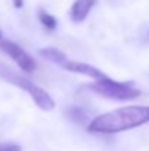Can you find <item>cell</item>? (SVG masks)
Segmentation results:
<instances>
[{"mask_svg": "<svg viewBox=\"0 0 149 151\" xmlns=\"http://www.w3.org/2000/svg\"><path fill=\"white\" fill-rule=\"evenodd\" d=\"M0 78L4 79V81H7V82H10V84H13V85H16V87H19V88H22L24 91H26L32 97L34 103L41 110L51 111L54 109L56 103H54V100L51 99V96H50L47 91H44L41 87H38L37 84H34L28 78H25V76L13 72L12 69H9L3 63H0Z\"/></svg>", "mask_w": 149, "mask_h": 151, "instance_id": "cell-2", "label": "cell"}, {"mask_svg": "<svg viewBox=\"0 0 149 151\" xmlns=\"http://www.w3.org/2000/svg\"><path fill=\"white\" fill-rule=\"evenodd\" d=\"M38 18H40V22H41L47 29H50V31L56 29V27H57V21H56V18H54L53 15H50L48 12H46V10H40Z\"/></svg>", "mask_w": 149, "mask_h": 151, "instance_id": "cell-8", "label": "cell"}, {"mask_svg": "<svg viewBox=\"0 0 149 151\" xmlns=\"http://www.w3.org/2000/svg\"><path fill=\"white\" fill-rule=\"evenodd\" d=\"M13 4H15V7L21 9V7H22V4H24V0H13Z\"/></svg>", "mask_w": 149, "mask_h": 151, "instance_id": "cell-10", "label": "cell"}, {"mask_svg": "<svg viewBox=\"0 0 149 151\" xmlns=\"http://www.w3.org/2000/svg\"><path fill=\"white\" fill-rule=\"evenodd\" d=\"M88 88H91L94 93L102 97L113 99V100H133L140 96V91L133 88L130 84L117 82L108 76L94 81L92 84L88 85Z\"/></svg>", "mask_w": 149, "mask_h": 151, "instance_id": "cell-3", "label": "cell"}, {"mask_svg": "<svg viewBox=\"0 0 149 151\" xmlns=\"http://www.w3.org/2000/svg\"><path fill=\"white\" fill-rule=\"evenodd\" d=\"M61 68H64L66 70H70L73 73H81V75H86V76H91L94 81L97 79H102L105 78L107 75H104L99 69H97L95 66L89 65V63H83V62H75V60H66Z\"/></svg>", "mask_w": 149, "mask_h": 151, "instance_id": "cell-5", "label": "cell"}, {"mask_svg": "<svg viewBox=\"0 0 149 151\" xmlns=\"http://www.w3.org/2000/svg\"><path fill=\"white\" fill-rule=\"evenodd\" d=\"M0 38H1V32H0Z\"/></svg>", "mask_w": 149, "mask_h": 151, "instance_id": "cell-11", "label": "cell"}, {"mask_svg": "<svg viewBox=\"0 0 149 151\" xmlns=\"http://www.w3.org/2000/svg\"><path fill=\"white\" fill-rule=\"evenodd\" d=\"M149 122V106H127L95 117L88 129L98 134H117Z\"/></svg>", "mask_w": 149, "mask_h": 151, "instance_id": "cell-1", "label": "cell"}, {"mask_svg": "<svg viewBox=\"0 0 149 151\" xmlns=\"http://www.w3.org/2000/svg\"><path fill=\"white\" fill-rule=\"evenodd\" d=\"M0 50L4 51L13 62H16V65H18L24 72L31 73V72L35 70V60L24 50L22 47H19L16 43L0 38Z\"/></svg>", "mask_w": 149, "mask_h": 151, "instance_id": "cell-4", "label": "cell"}, {"mask_svg": "<svg viewBox=\"0 0 149 151\" xmlns=\"http://www.w3.org/2000/svg\"><path fill=\"white\" fill-rule=\"evenodd\" d=\"M21 145L18 144H6V145H1L0 147V151H21Z\"/></svg>", "mask_w": 149, "mask_h": 151, "instance_id": "cell-9", "label": "cell"}, {"mask_svg": "<svg viewBox=\"0 0 149 151\" xmlns=\"http://www.w3.org/2000/svg\"><path fill=\"white\" fill-rule=\"evenodd\" d=\"M38 54H40L41 57H44L46 60H48L51 63H56V65H58V66H61V65L67 60V57H66V54H64L63 51L58 50V49H54V47L41 49V50H38Z\"/></svg>", "mask_w": 149, "mask_h": 151, "instance_id": "cell-7", "label": "cell"}, {"mask_svg": "<svg viewBox=\"0 0 149 151\" xmlns=\"http://www.w3.org/2000/svg\"><path fill=\"white\" fill-rule=\"evenodd\" d=\"M95 4V0H75L70 9V18L73 22H82L89 15L92 6Z\"/></svg>", "mask_w": 149, "mask_h": 151, "instance_id": "cell-6", "label": "cell"}]
</instances>
